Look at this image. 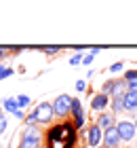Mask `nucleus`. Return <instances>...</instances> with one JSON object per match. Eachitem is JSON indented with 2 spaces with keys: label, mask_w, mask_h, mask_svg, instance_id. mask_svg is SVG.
Wrapping results in <instances>:
<instances>
[{
  "label": "nucleus",
  "mask_w": 137,
  "mask_h": 148,
  "mask_svg": "<svg viewBox=\"0 0 137 148\" xmlns=\"http://www.w3.org/2000/svg\"><path fill=\"white\" fill-rule=\"evenodd\" d=\"M0 116H2V114H0Z\"/></svg>",
  "instance_id": "obj_28"
},
{
  "label": "nucleus",
  "mask_w": 137,
  "mask_h": 148,
  "mask_svg": "<svg viewBox=\"0 0 137 148\" xmlns=\"http://www.w3.org/2000/svg\"><path fill=\"white\" fill-rule=\"evenodd\" d=\"M120 144V136L116 131V127H110V129L104 131V146L106 148H116Z\"/></svg>",
  "instance_id": "obj_6"
},
{
  "label": "nucleus",
  "mask_w": 137,
  "mask_h": 148,
  "mask_svg": "<svg viewBox=\"0 0 137 148\" xmlns=\"http://www.w3.org/2000/svg\"><path fill=\"white\" fill-rule=\"evenodd\" d=\"M116 131L120 136V142H131V140L137 136V127L131 121H118V125H114Z\"/></svg>",
  "instance_id": "obj_2"
},
{
  "label": "nucleus",
  "mask_w": 137,
  "mask_h": 148,
  "mask_svg": "<svg viewBox=\"0 0 137 148\" xmlns=\"http://www.w3.org/2000/svg\"><path fill=\"white\" fill-rule=\"evenodd\" d=\"M87 89V83L85 80H76V91H85Z\"/></svg>",
  "instance_id": "obj_20"
},
{
  "label": "nucleus",
  "mask_w": 137,
  "mask_h": 148,
  "mask_svg": "<svg viewBox=\"0 0 137 148\" xmlns=\"http://www.w3.org/2000/svg\"><path fill=\"white\" fill-rule=\"evenodd\" d=\"M6 55V47H0V59H2Z\"/></svg>",
  "instance_id": "obj_25"
},
{
  "label": "nucleus",
  "mask_w": 137,
  "mask_h": 148,
  "mask_svg": "<svg viewBox=\"0 0 137 148\" xmlns=\"http://www.w3.org/2000/svg\"><path fill=\"white\" fill-rule=\"evenodd\" d=\"M38 144H40V133L36 129H32V127H27L23 131V140H21L19 148H36Z\"/></svg>",
  "instance_id": "obj_5"
},
{
  "label": "nucleus",
  "mask_w": 137,
  "mask_h": 148,
  "mask_svg": "<svg viewBox=\"0 0 137 148\" xmlns=\"http://www.w3.org/2000/svg\"><path fill=\"white\" fill-rule=\"evenodd\" d=\"M2 106H4V108L9 110V112H13V114H15V112L19 110V108H17V102H15L13 97H6L4 102H2Z\"/></svg>",
  "instance_id": "obj_12"
},
{
  "label": "nucleus",
  "mask_w": 137,
  "mask_h": 148,
  "mask_svg": "<svg viewBox=\"0 0 137 148\" xmlns=\"http://www.w3.org/2000/svg\"><path fill=\"white\" fill-rule=\"evenodd\" d=\"M122 106H125V110H129V112H137V93L127 91V95L122 97Z\"/></svg>",
  "instance_id": "obj_8"
},
{
  "label": "nucleus",
  "mask_w": 137,
  "mask_h": 148,
  "mask_svg": "<svg viewBox=\"0 0 137 148\" xmlns=\"http://www.w3.org/2000/svg\"><path fill=\"white\" fill-rule=\"evenodd\" d=\"M135 127H137V121H135Z\"/></svg>",
  "instance_id": "obj_27"
},
{
  "label": "nucleus",
  "mask_w": 137,
  "mask_h": 148,
  "mask_svg": "<svg viewBox=\"0 0 137 148\" xmlns=\"http://www.w3.org/2000/svg\"><path fill=\"white\" fill-rule=\"evenodd\" d=\"M15 102H17V108H19V110H23V108H27V106H30L32 99L27 97V95H19V97L15 99Z\"/></svg>",
  "instance_id": "obj_13"
},
{
  "label": "nucleus",
  "mask_w": 137,
  "mask_h": 148,
  "mask_svg": "<svg viewBox=\"0 0 137 148\" xmlns=\"http://www.w3.org/2000/svg\"><path fill=\"white\" fill-rule=\"evenodd\" d=\"M4 129H6V119H4V116H0V133H2Z\"/></svg>",
  "instance_id": "obj_22"
},
{
  "label": "nucleus",
  "mask_w": 137,
  "mask_h": 148,
  "mask_svg": "<svg viewBox=\"0 0 137 148\" xmlns=\"http://www.w3.org/2000/svg\"><path fill=\"white\" fill-rule=\"evenodd\" d=\"M70 64H72V66H78V64H82V55H80V53L72 55V57H70Z\"/></svg>",
  "instance_id": "obj_16"
},
{
  "label": "nucleus",
  "mask_w": 137,
  "mask_h": 148,
  "mask_svg": "<svg viewBox=\"0 0 137 148\" xmlns=\"http://www.w3.org/2000/svg\"><path fill=\"white\" fill-rule=\"evenodd\" d=\"M70 112L74 114V125H76V127H82V125H85V112H82L80 99H74V97H72V108H70Z\"/></svg>",
  "instance_id": "obj_7"
},
{
  "label": "nucleus",
  "mask_w": 137,
  "mask_h": 148,
  "mask_svg": "<svg viewBox=\"0 0 137 148\" xmlns=\"http://www.w3.org/2000/svg\"><path fill=\"white\" fill-rule=\"evenodd\" d=\"M99 51H101L99 47H93V49H91V55H93V57H95V55H99Z\"/></svg>",
  "instance_id": "obj_24"
},
{
  "label": "nucleus",
  "mask_w": 137,
  "mask_h": 148,
  "mask_svg": "<svg viewBox=\"0 0 137 148\" xmlns=\"http://www.w3.org/2000/svg\"><path fill=\"white\" fill-rule=\"evenodd\" d=\"M87 142H89L91 148H99L101 142H104V131H101L97 125H91L87 129Z\"/></svg>",
  "instance_id": "obj_4"
},
{
  "label": "nucleus",
  "mask_w": 137,
  "mask_h": 148,
  "mask_svg": "<svg viewBox=\"0 0 137 148\" xmlns=\"http://www.w3.org/2000/svg\"><path fill=\"white\" fill-rule=\"evenodd\" d=\"M122 66H125L122 62H118V64H112V66H110V72H114V74H116V72H120V70H122Z\"/></svg>",
  "instance_id": "obj_17"
},
{
  "label": "nucleus",
  "mask_w": 137,
  "mask_h": 148,
  "mask_svg": "<svg viewBox=\"0 0 137 148\" xmlns=\"http://www.w3.org/2000/svg\"><path fill=\"white\" fill-rule=\"evenodd\" d=\"M72 108V97L70 95H59L57 99L53 102V112L55 116H65Z\"/></svg>",
  "instance_id": "obj_3"
},
{
  "label": "nucleus",
  "mask_w": 137,
  "mask_h": 148,
  "mask_svg": "<svg viewBox=\"0 0 137 148\" xmlns=\"http://www.w3.org/2000/svg\"><path fill=\"white\" fill-rule=\"evenodd\" d=\"M99 148H106V146H99Z\"/></svg>",
  "instance_id": "obj_26"
},
{
  "label": "nucleus",
  "mask_w": 137,
  "mask_h": 148,
  "mask_svg": "<svg viewBox=\"0 0 137 148\" xmlns=\"http://www.w3.org/2000/svg\"><path fill=\"white\" fill-rule=\"evenodd\" d=\"M59 47H44V53H57Z\"/></svg>",
  "instance_id": "obj_23"
},
{
  "label": "nucleus",
  "mask_w": 137,
  "mask_h": 148,
  "mask_svg": "<svg viewBox=\"0 0 137 148\" xmlns=\"http://www.w3.org/2000/svg\"><path fill=\"white\" fill-rule=\"evenodd\" d=\"M133 78H137V70H129V72L125 74V80L129 83V80H133Z\"/></svg>",
  "instance_id": "obj_18"
},
{
  "label": "nucleus",
  "mask_w": 137,
  "mask_h": 148,
  "mask_svg": "<svg viewBox=\"0 0 137 148\" xmlns=\"http://www.w3.org/2000/svg\"><path fill=\"white\" fill-rule=\"evenodd\" d=\"M108 104H110V95H106V93H99V95H95V97H93V102H91V108L99 112V110H104Z\"/></svg>",
  "instance_id": "obj_10"
},
{
  "label": "nucleus",
  "mask_w": 137,
  "mask_h": 148,
  "mask_svg": "<svg viewBox=\"0 0 137 148\" xmlns=\"http://www.w3.org/2000/svg\"><path fill=\"white\" fill-rule=\"evenodd\" d=\"M25 123H27V127H34V125H36V119L30 114V116H25Z\"/></svg>",
  "instance_id": "obj_21"
},
{
  "label": "nucleus",
  "mask_w": 137,
  "mask_h": 148,
  "mask_svg": "<svg viewBox=\"0 0 137 148\" xmlns=\"http://www.w3.org/2000/svg\"><path fill=\"white\" fill-rule=\"evenodd\" d=\"M95 125H97L101 131H106V129H110V127H114V116H112V114H108V112H101Z\"/></svg>",
  "instance_id": "obj_9"
},
{
  "label": "nucleus",
  "mask_w": 137,
  "mask_h": 148,
  "mask_svg": "<svg viewBox=\"0 0 137 148\" xmlns=\"http://www.w3.org/2000/svg\"><path fill=\"white\" fill-rule=\"evenodd\" d=\"M32 116L36 119V123H51V119L55 116V112H53V104L49 102H42V104H38L36 106V110L32 112Z\"/></svg>",
  "instance_id": "obj_1"
},
{
  "label": "nucleus",
  "mask_w": 137,
  "mask_h": 148,
  "mask_svg": "<svg viewBox=\"0 0 137 148\" xmlns=\"http://www.w3.org/2000/svg\"><path fill=\"white\" fill-rule=\"evenodd\" d=\"M112 104H114V110H116V112L125 110V106H122V97H114V99H112Z\"/></svg>",
  "instance_id": "obj_14"
},
{
  "label": "nucleus",
  "mask_w": 137,
  "mask_h": 148,
  "mask_svg": "<svg viewBox=\"0 0 137 148\" xmlns=\"http://www.w3.org/2000/svg\"><path fill=\"white\" fill-rule=\"evenodd\" d=\"M11 74H13L11 68H4V66H0V80H2V78H9Z\"/></svg>",
  "instance_id": "obj_15"
},
{
  "label": "nucleus",
  "mask_w": 137,
  "mask_h": 148,
  "mask_svg": "<svg viewBox=\"0 0 137 148\" xmlns=\"http://www.w3.org/2000/svg\"><path fill=\"white\" fill-rule=\"evenodd\" d=\"M82 64H85V66H91V64H93V55H91V53L82 57Z\"/></svg>",
  "instance_id": "obj_19"
},
{
  "label": "nucleus",
  "mask_w": 137,
  "mask_h": 148,
  "mask_svg": "<svg viewBox=\"0 0 137 148\" xmlns=\"http://www.w3.org/2000/svg\"><path fill=\"white\" fill-rule=\"evenodd\" d=\"M63 131H65V125H57V127H53L51 133H49V142H59V140L63 138Z\"/></svg>",
  "instance_id": "obj_11"
}]
</instances>
